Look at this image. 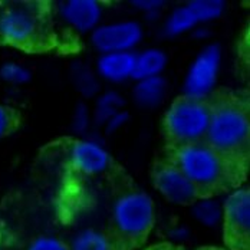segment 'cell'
Wrapping results in <instances>:
<instances>
[{
	"instance_id": "cell-4",
	"label": "cell",
	"mask_w": 250,
	"mask_h": 250,
	"mask_svg": "<svg viewBox=\"0 0 250 250\" xmlns=\"http://www.w3.org/2000/svg\"><path fill=\"white\" fill-rule=\"evenodd\" d=\"M112 240L118 249L121 245L134 246L147 239L155 223V207L150 196L140 190L121 194L112 207Z\"/></svg>"
},
{
	"instance_id": "cell-5",
	"label": "cell",
	"mask_w": 250,
	"mask_h": 250,
	"mask_svg": "<svg viewBox=\"0 0 250 250\" xmlns=\"http://www.w3.org/2000/svg\"><path fill=\"white\" fill-rule=\"evenodd\" d=\"M211 108L208 100H196L186 95L173 101L163 120V131L170 148L204 141Z\"/></svg>"
},
{
	"instance_id": "cell-16",
	"label": "cell",
	"mask_w": 250,
	"mask_h": 250,
	"mask_svg": "<svg viewBox=\"0 0 250 250\" xmlns=\"http://www.w3.org/2000/svg\"><path fill=\"white\" fill-rule=\"evenodd\" d=\"M196 25H199V21L196 15L193 13V10L190 9V6L186 4V6L175 9L168 16L164 26V32L168 36H178L191 30Z\"/></svg>"
},
{
	"instance_id": "cell-27",
	"label": "cell",
	"mask_w": 250,
	"mask_h": 250,
	"mask_svg": "<svg viewBox=\"0 0 250 250\" xmlns=\"http://www.w3.org/2000/svg\"><path fill=\"white\" fill-rule=\"evenodd\" d=\"M0 9H1V3H0Z\"/></svg>"
},
{
	"instance_id": "cell-11",
	"label": "cell",
	"mask_w": 250,
	"mask_h": 250,
	"mask_svg": "<svg viewBox=\"0 0 250 250\" xmlns=\"http://www.w3.org/2000/svg\"><path fill=\"white\" fill-rule=\"evenodd\" d=\"M62 19L78 32H89L98 27L102 9L95 0H69L59 4Z\"/></svg>"
},
{
	"instance_id": "cell-1",
	"label": "cell",
	"mask_w": 250,
	"mask_h": 250,
	"mask_svg": "<svg viewBox=\"0 0 250 250\" xmlns=\"http://www.w3.org/2000/svg\"><path fill=\"white\" fill-rule=\"evenodd\" d=\"M168 158L196 187L200 199H210L243 181L246 161L227 157L206 141L170 148Z\"/></svg>"
},
{
	"instance_id": "cell-13",
	"label": "cell",
	"mask_w": 250,
	"mask_h": 250,
	"mask_svg": "<svg viewBox=\"0 0 250 250\" xmlns=\"http://www.w3.org/2000/svg\"><path fill=\"white\" fill-rule=\"evenodd\" d=\"M167 55L161 49H147L135 55V66L132 72V79L143 81L154 76H160L167 66Z\"/></svg>"
},
{
	"instance_id": "cell-2",
	"label": "cell",
	"mask_w": 250,
	"mask_h": 250,
	"mask_svg": "<svg viewBox=\"0 0 250 250\" xmlns=\"http://www.w3.org/2000/svg\"><path fill=\"white\" fill-rule=\"evenodd\" d=\"M208 102L211 115L204 141L227 157L246 161L250 140L249 105L227 92L216 94Z\"/></svg>"
},
{
	"instance_id": "cell-24",
	"label": "cell",
	"mask_w": 250,
	"mask_h": 250,
	"mask_svg": "<svg viewBox=\"0 0 250 250\" xmlns=\"http://www.w3.org/2000/svg\"><path fill=\"white\" fill-rule=\"evenodd\" d=\"M163 1H154V0H151V1H134V6H137V7H140V9H143V10H157V9H160V7H163Z\"/></svg>"
},
{
	"instance_id": "cell-21",
	"label": "cell",
	"mask_w": 250,
	"mask_h": 250,
	"mask_svg": "<svg viewBox=\"0 0 250 250\" xmlns=\"http://www.w3.org/2000/svg\"><path fill=\"white\" fill-rule=\"evenodd\" d=\"M19 123V117L15 109L0 104V140L7 137Z\"/></svg>"
},
{
	"instance_id": "cell-22",
	"label": "cell",
	"mask_w": 250,
	"mask_h": 250,
	"mask_svg": "<svg viewBox=\"0 0 250 250\" xmlns=\"http://www.w3.org/2000/svg\"><path fill=\"white\" fill-rule=\"evenodd\" d=\"M26 250H69L68 243L55 236H39L30 242Z\"/></svg>"
},
{
	"instance_id": "cell-6",
	"label": "cell",
	"mask_w": 250,
	"mask_h": 250,
	"mask_svg": "<svg viewBox=\"0 0 250 250\" xmlns=\"http://www.w3.org/2000/svg\"><path fill=\"white\" fill-rule=\"evenodd\" d=\"M223 230L227 245L234 250L249 249L250 191L236 188L225 201L222 211Z\"/></svg>"
},
{
	"instance_id": "cell-15",
	"label": "cell",
	"mask_w": 250,
	"mask_h": 250,
	"mask_svg": "<svg viewBox=\"0 0 250 250\" xmlns=\"http://www.w3.org/2000/svg\"><path fill=\"white\" fill-rule=\"evenodd\" d=\"M68 246L69 250H117L111 236L97 229L78 231Z\"/></svg>"
},
{
	"instance_id": "cell-18",
	"label": "cell",
	"mask_w": 250,
	"mask_h": 250,
	"mask_svg": "<svg viewBox=\"0 0 250 250\" xmlns=\"http://www.w3.org/2000/svg\"><path fill=\"white\" fill-rule=\"evenodd\" d=\"M194 216L203 225L214 226L222 220V210L213 200L200 199L194 207Z\"/></svg>"
},
{
	"instance_id": "cell-3",
	"label": "cell",
	"mask_w": 250,
	"mask_h": 250,
	"mask_svg": "<svg viewBox=\"0 0 250 250\" xmlns=\"http://www.w3.org/2000/svg\"><path fill=\"white\" fill-rule=\"evenodd\" d=\"M49 13L43 3H12L0 9V41L26 50L49 43Z\"/></svg>"
},
{
	"instance_id": "cell-12",
	"label": "cell",
	"mask_w": 250,
	"mask_h": 250,
	"mask_svg": "<svg viewBox=\"0 0 250 250\" xmlns=\"http://www.w3.org/2000/svg\"><path fill=\"white\" fill-rule=\"evenodd\" d=\"M135 66V53L114 52L104 53L97 62V69L104 79L111 82H121L132 76Z\"/></svg>"
},
{
	"instance_id": "cell-7",
	"label": "cell",
	"mask_w": 250,
	"mask_h": 250,
	"mask_svg": "<svg viewBox=\"0 0 250 250\" xmlns=\"http://www.w3.org/2000/svg\"><path fill=\"white\" fill-rule=\"evenodd\" d=\"M222 61V50L216 43L206 46L193 61L186 81L184 95L196 100H207L217 81Z\"/></svg>"
},
{
	"instance_id": "cell-8",
	"label": "cell",
	"mask_w": 250,
	"mask_h": 250,
	"mask_svg": "<svg viewBox=\"0 0 250 250\" xmlns=\"http://www.w3.org/2000/svg\"><path fill=\"white\" fill-rule=\"evenodd\" d=\"M154 187L168 201L187 206L200 200L196 187L186 178L174 163L167 158L158 161L152 170Z\"/></svg>"
},
{
	"instance_id": "cell-10",
	"label": "cell",
	"mask_w": 250,
	"mask_h": 250,
	"mask_svg": "<svg viewBox=\"0 0 250 250\" xmlns=\"http://www.w3.org/2000/svg\"><path fill=\"white\" fill-rule=\"evenodd\" d=\"M71 164L79 173L88 175H97L106 171L111 167V155L101 144L89 140L76 141L72 146Z\"/></svg>"
},
{
	"instance_id": "cell-17",
	"label": "cell",
	"mask_w": 250,
	"mask_h": 250,
	"mask_svg": "<svg viewBox=\"0 0 250 250\" xmlns=\"http://www.w3.org/2000/svg\"><path fill=\"white\" fill-rule=\"evenodd\" d=\"M187 4L196 15L199 23L220 18L226 6V3L222 0H193Z\"/></svg>"
},
{
	"instance_id": "cell-19",
	"label": "cell",
	"mask_w": 250,
	"mask_h": 250,
	"mask_svg": "<svg viewBox=\"0 0 250 250\" xmlns=\"http://www.w3.org/2000/svg\"><path fill=\"white\" fill-rule=\"evenodd\" d=\"M32 74L30 71L25 68L21 63L16 62H4L0 66V79L7 82V83H13V85H25L30 81Z\"/></svg>"
},
{
	"instance_id": "cell-23",
	"label": "cell",
	"mask_w": 250,
	"mask_h": 250,
	"mask_svg": "<svg viewBox=\"0 0 250 250\" xmlns=\"http://www.w3.org/2000/svg\"><path fill=\"white\" fill-rule=\"evenodd\" d=\"M126 120H128V114H125V112H117L114 117H111L109 120H108V123H106V129H108V132H109V129H111V132L112 131H115V129H118L120 126H123V125L126 123Z\"/></svg>"
},
{
	"instance_id": "cell-26",
	"label": "cell",
	"mask_w": 250,
	"mask_h": 250,
	"mask_svg": "<svg viewBox=\"0 0 250 250\" xmlns=\"http://www.w3.org/2000/svg\"><path fill=\"white\" fill-rule=\"evenodd\" d=\"M203 250H220V249H203Z\"/></svg>"
},
{
	"instance_id": "cell-20",
	"label": "cell",
	"mask_w": 250,
	"mask_h": 250,
	"mask_svg": "<svg viewBox=\"0 0 250 250\" xmlns=\"http://www.w3.org/2000/svg\"><path fill=\"white\" fill-rule=\"evenodd\" d=\"M123 105V100L115 92H108L104 97H101L97 104V123L106 124L111 117H114L118 111V108Z\"/></svg>"
},
{
	"instance_id": "cell-9",
	"label": "cell",
	"mask_w": 250,
	"mask_h": 250,
	"mask_svg": "<svg viewBox=\"0 0 250 250\" xmlns=\"http://www.w3.org/2000/svg\"><path fill=\"white\" fill-rule=\"evenodd\" d=\"M143 39V27L134 21L95 27L91 35L94 48L101 53L131 52Z\"/></svg>"
},
{
	"instance_id": "cell-14",
	"label": "cell",
	"mask_w": 250,
	"mask_h": 250,
	"mask_svg": "<svg viewBox=\"0 0 250 250\" xmlns=\"http://www.w3.org/2000/svg\"><path fill=\"white\" fill-rule=\"evenodd\" d=\"M167 92V81L163 76H154L138 81L134 88V100L143 108H154L160 105Z\"/></svg>"
},
{
	"instance_id": "cell-25",
	"label": "cell",
	"mask_w": 250,
	"mask_h": 250,
	"mask_svg": "<svg viewBox=\"0 0 250 250\" xmlns=\"http://www.w3.org/2000/svg\"><path fill=\"white\" fill-rule=\"evenodd\" d=\"M154 250H178L177 246H173V245H163L161 248H157Z\"/></svg>"
}]
</instances>
